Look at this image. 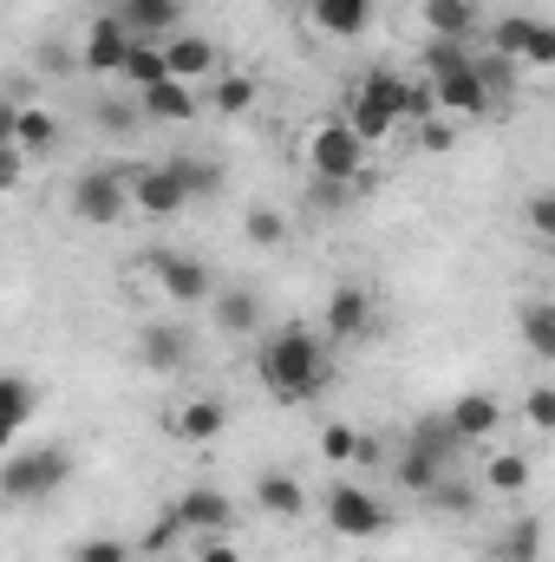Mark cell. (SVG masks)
I'll return each instance as SVG.
<instances>
[{
    "label": "cell",
    "instance_id": "obj_2",
    "mask_svg": "<svg viewBox=\"0 0 555 562\" xmlns=\"http://www.w3.org/2000/svg\"><path fill=\"white\" fill-rule=\"evenodd\" d=\"M406 86H412L406 72L373 66V72L360 79V92L347 99V112H340V119H347V132H353L360 144H386L399 125H406Z\"/></svg>",
    "mask_w": 555,
    "mask_h": 562
},
{
    "label": "cell",
    "instance_id": "obj_39",
    "mask_svg": "<svg viewBox=\"0 0 555 562\" xmlns=\"http://www.w3.org/2000/svg\"><path fill=\"white\" fill-rule=\"evenodd\" d=\"M418 144H424L431 157H444V150L457 144V125H451L444 112H431V119H418Z\"/></svg>",
    "mask_w": 555,
    "mask_h": 562
},
{
    "label": "cell",
    "instance_id": "obj_36",
    "mask_svg": "<svg viewBox=\"0 0 555 562\" xmlns=\"http://www.w3.org/2000/svg\"><path fill=\"white\" fill-rule=\"evenodd\" d=\"M320 458L327 464H353L360 458V425H327L320 431Z\"/></svg>",
    "mask_w": 555,
    "mask_h": 562
},
{
    "label": "cell",
    "instance_id": "obj_17",
    "mask_svg": "<svg viewBox=\"0 0 555 562\" xmlns=\"http://www.w3.org/2000/svg\"><path fill=\"white\" fill-rule=\"evenodd\" d=\"M125 53H132V33L105 13V20H92V33H86V46H79V66H86V72H118Z\"/></svg>",
    "mask_w": 555,
    "mask_h": 562
},
{
    "label": "cell",
    "instance_id": "obj_26",
    "mask_svg": "<svg viewBox=\"0 0 555 562\" xmlns=\"http://www.w3.org/2000/svg\"><path fill=\"white\" fill-rule=\"evenodd\" d=\"M118 79H132V92H150V86H163V79H170V72H163V46H150V40H132V53H125Z\"/></svg>",
    "mask_w": 555,
    "mask_h": 562
},
{
    "label": "cell",
    "instance_id": "obj_42",
    "mask_svg": "<svg viewBox=\"0 0 555 562\" xmlns=\"http://www.w3.org/2000/svg\"><path fill=\"white\" fill-rule=\"evenodd\" d=\"M196 562H242V543H229V537H203V543H196Z\"/></svg>",
    "mask_w": 555,
    "mask_h": 562
},
{
    "label": "cell",
    "instance_id": "obj_20",
    "mask_svg": "<svg viewBox=\"0 0 555 562\" xmlns=\"http://www.w3.org/2000/svg\"><path fill=\"white\" fill-rule=\"evenodd\" d=\"M53 144H59V119H53L46 105H20V112H13V150H20V157H46Z\"/></svg>",
    "mask_w": 555,
    "mask_h": 562
},
{
    "label": "cell",
    "instance_id": "obj_11",
    "mask_svg": "<svg viewBox=\"0 0 555 562\" xmlns=\"http://www.w3.org/2000/svg\"><path fill=\"white\" fill-rule=\"evenodd\" d=\"M320 334H333V340H366L373 334V294H366V281H333Z\"/></svg>",
    "mask_w": 555,
    "mask_h": 562
},
{
    "label": "cell",
    "instance_id": "obj_10",
    "mask_svg": "<svg viewBox=\"0 0 555 562\" xmlns=\"http://www.w3.org/2000/svg\"><path fill=\"white\" fill-rule=\"evenodd\" d=\"M170 517L183 524V537L196 543V537H229V524H236V504L216 491V484H190L177 504H170Z\"/></svg>",
    "mask_w": 555,
    "mask_h": 562
},
{
    "label": "cell",
    "instance_id": "obj_12",
    "mask_svg": "<svg viewBox=\"0 0 555 562\" xmlns=\"http://www.w3.org/2000/svg\"><path fill=\"white\" fill-rule=\"evenodd\" d=\"M444 425H451L457 445H484V438L503 431V400H497V393H457V400L444 406Z\"/></svg>",
    "mask_w": 555,
    "mask_h": 562
},
{
    "label": "cell",
    "instance_id": "obj_7",
    "mask_svg": "<svg viewBox=\"0 0 555 562\" xmlns=\"http://www.w3.org/2000/svg\"><path fill=\"white\" fill-rule=\"evenodd\" d=\"M320 510H327V524L347 537V543H366V537H380L386 530V504L373 497V491H360V484H327V497H320Z\"/></svg>",
    "mask_w": 555,
    "mask_h": 562
},
{
    "label": "cell",
    "instance_id": "obj_14",
    "mask_svg": "<svg viewBox=\"0 0 555 562\" xmlns=\"http://www.w3.org/2000/svg\"><path fill=\"white\" fill-rule=\"evenodd\" d=\"M163 72L183 79V86H196V79H216V72H223V53H216L203 33H170V40H163Z\"/></svg>",
    "mask_w": 555,
    "mask_h": 562
},
{
    "label": "cell",
    "instance_id": "obj_37",
    "mask_svg": "<svg viewBox=\"0 0 555 562\" xmlns=\"http://www.w3.org/2000/svg\"><path fill=\"white\" fill-rule=\"evenodd\" d=\"M177 543H183V524H177V517L163 510V517H157V524H150V530L138 537V557H170Z\"/></svg>",
    "mask_w": 555,
    "mask_h": 562
},
{
    "label": "cell",
    "instance_id": "obj_25",
    "mask_svg": "<svg viewBox=\"0 0 555 562\" xmlns=\"http://www.w3.org/2000/svg\"><path fill=\"white\" fill-rule=\"evenodd\" d=\"M33 413H39V386L26 380V373H0V425H33Z\"/></svg>",
    "mask_w": 555,
    "mask_h": 562
},
{
    "label": "cell",
    "instance_id": "obj_41",
    "mask_svg": "<svg viewBox=\"0 0 555 562\" xmlns=\"http://www.w3.org/2000/svg\"><path fill=\"white\" fill-rule=\"evenodd\" d=\"M530 236H536V243H555V196L550 190L530 196Z\"/></svg>",
    "mask_w": 555,
    "mask_h": 562
},
{
    "label": "cell",
    "instance_id": "obj_27",
    "mask_svg": "<svg viewBox=\"0 0 555 562\" xmlns=\"http://www.w3.org/2000/svg\"><path fill=\"white\" fill-rule=\"evenodd\" d=\"M209 105H216L223 119H242V112H256V79H249V72H216V86H209Z\"/></svg>",
    "mask_w": 555,
    "mask_h": 562
},
{
    "label": "cell",
    "instance_id": "obj_34",
    "mask_svg": "<svg viewBox=\"0 0 555 562\" xmlns=\"http://www.w3.org/2000/svg\"><path fill=\"white\" fill-rule=\"evenodd\" d=\"M530 20H536V13H503V20L490 26V53L517 59V53H523V40H530Z\"/></svg>",
    "mask_w": 555,
    "mask_h": 562
},
{
    "label": "cell",
    "instance_id": "obj_6",
    "mask_svg": "<svg viewBox=\"0 0 555 562\" xmlns=\"http://www.w3.org/2000/svg\"><path fill=\"white\" fill-rule=\"evenodd\" d=\"M72 216L86 229H112L132 216V196H125V177L118 170H79L72 177Z\"/></svg>",
    "mask_w": 555,
    "mask_h": 562
},
{
    "label": "cell",
    "instance_id": "obj_44",
    "mask_svg": "<svg viewBox=\"0 0 555 562\" xmlns=\"http://www.w3.org/2000/svg\"><path fill=\"white\" fill-rule=\"evenodd\" d=\"M99 119H105V132H132L138 125V105H105Z\"/></svg>",
    "mask_w": 555,
    "mask_h": 562
},
{
    "label": "cell",
    "instance_id": "obj_46",
    "mask_svg": "<svg viewBox=\"0 0 555 562\" xmlns=\"http://www.w3.org/2000/svg\"><path fill=\"white\" fill-rule=\"evenodd\" d=\"M13 112H20V105H13V99L0 92V144H13Z\"/></svg>",
    "mask_w": 555,
    "mask_h": 562
},
{
    "label": "cell",
    "instance_id": "obj_23",
    "mask_svg": "<svg viewBox=\"0 0 555 562\" xmlns=\"http://www.w3.org/2000/svg\"><path fill=\"white\" fill-rule=\"evenodd\" d=\"M223 425H229V406L223 400H190L177 413V438L183 445H209V438H223Z\"/></svg>",
    "mask_w": 555,
    "mask_h": 562
},
{
    "label": "cell",
    "instance_id": "obj_5",
    "mask_svg": "<svg viewBox=\"0 0 555 562\" xmlns=\"http://www.w3.org/2000/svg\"><path fill=\"white\" fill-rule=\"evenodd\" d=\"M307 170L327 177V183H353L366 170V144L347 132V119H320L307 132Z\"/></svg>",
    "mask_w": 555,
    "mask_h": 562
},
{
    "label": "cell",
    "instance_id": "obj_31",
    "mask_svg": "<svg viewBox=\"0 0 555 562\" xmlns=\"http://www.w3.org/2000/svg\"><path fill=\"white\" fill-rule=\"evenodd\" d=\"M242 236H249L256 249H281V243H287V216H281L275 203H256V210L242 216Z\"/></svg>",
    "mask_w": 555,
    "mask_h": 562
},
{
    "label": "cell",
    "instance_id": "obj_15",
    "mask_svg": "<svg viewBox=\"0 0 555 562\" xmlns=\"http://www.w3.org/2000/svg\"><path fill=\"white\" fill-rule=\"evenodd\" d=\"M112 20L132 33V40H157V33H177L183 20V0H118Z\"/></svg>",
    "mask_w": 555,
    "mask_h": 562
},
{
    "label": "cell",
    "instance_id": "obj_43",
    "mask_svg": "<svg viewBox=\"0 0 555 562\" xmlns=\"http://www.w3.org/2000/svg\"><path fill=\"white\" fill-rule=\"evenodd\" d=\"M20 177H26V157H20L13 144H0V190H13Z\"/></svg>",
    "mask_w": 555,
    "mask_h": 562
},
{
    "label": "cell",
    "instance_id": "obj_30",
    "mask_svg": "<svg viewBox=\"0 0 555 562\" xmlns=\"http://www.w3.org/2000/svg\"><path fill=\"white\" fill-rule=\"evenodd\" d=\"M471 72H477V86H484V99H490V105H497V99H510V86H517V59H503V53L471 59Z\"/></svg>",
    "mask_w": 555,
    "mask_h": 562
},
{
    "label": "cell",
    "instance_id": "obj_18",
    "mask_svg": "<svg viewBox=\"0 0 555 562\" xmlns=\"http://www.w3.org/2000/svg\"><path fill=\"white\" fill-rule=\"evenodd\" d=\"M307 20L327 40H360L373 26V0H307Z\"/></svg>",
    "mask_w": 555,
    "mask_h": 562
},
{
    "label": "cell",
    "instance_id": "obj_21",
    "mask_svg": "<svg viewBox=\"0 0 555 562\" xmlns=\"http://www.w3.org/2000/svg\"><path fill=\"white\" fill-rule=\"evenodd\" d=\"M424 26H431V40H471L477 33V0H424Z\"/></svg>",
    "mask_w": 555,
    "mask_h": 562
},
{
    "label": "cell",
    "instance_id": "obj_1",
    "mask_svg": "<svg viewBox=\"0 0 555 562\" xmlns=\"http://www.w3.org/2000/svg\"><path fill=\"white\" fill-rule=\"evenodd\" d=\"M256 373H262V386H269L275 406H314V400L327 393V380H333V367H327V340L307 334V327H281V334L262 340Z\"/></svg>",
    "mask_w": 555,
    "mask_h": 562
},
{
    "label": "cell",
    "instance_id": "obj_19",
    "mask_svg": "<svg viewBox=\"0 0 555 562\" xmlns=\"http://www.w3.org/2000/svg\"><path fill=\"white\" fill-rule=\"evenodd\" d=\"M216 327L223 334H256L262 327V294L256 288H216Z\"/></svg>",
    "mask_w": 555,
    "mask_h": 562
},
{
    "label": "cell",
    "instance_id": "obj_8",
    "mask_svg": "<svg viewBox=\"0 0 555 562\" xmlns=\"http://www.w3.org/2000/svg\"><path fill=\"white\" fill-rule=\"evenodd\" d=\"M118 177H125V196H132V210H138V216L170 223V216H183V210H190V196H183V183L170 177V164H132V170H118Z\"/></svg>",
    "mask_w": 555,
    "mask_h": 562
},
{
    "label": "cell",
    "instance_id": "obj_16",
    "mask_svg": "<svg viewBox=\"0 0 555 562\" xmlns=\"http://www.w3.org/2000/svg\"><path fill=\"white\" fill-rule=\"evenodd\" d=\"M138 119H150V125H190V119H196V86L163 79V86L138 92Z\"/></svg>",
    "mask_w": 555,
    "mask_h": 562
},
{
    "label": "cell",
    "instance_id": "obj_3",
    "mask_svg": "<svg viewBox=\"0 0 555 562\" xmlns=\"http://www.w3.org/2000/svg\"><path fill=\"white\" fill-rule=\"evenodd\" d=\"M424 72H431V105L444 112V119H484L490 112V99H484V86H477V72H471V53L457 46V40H431V53H424Z\"/></svg>",
    "mask_w": 555,
    "mask_h": 562
},
{
    "label": "cell",
    "instance_id": "obj_28",
    "mask_svg": "<svg viewBox=\"0 0 555 562\" xmlns=\"http://www.w3.org/2000/svg\"><path fill=\"white\" fill-rule=\"evenodd\" d=\"M170 177L183 183V196H216L223 190V164L216 157H170Z\"/></svg>",
    "mask_w": 555,
    "mask_h": 562
},
{
    "label": "cell",
    "instance_id": "obj_4",
    "mask_svg": "<svg viewBox=\"0 0 555 562\" xmlns=\"http://www.w3.org/2000/svg\"><path fill=\"white\" fill-rule=\"evenodd\" d=\"M66 477H72V451L66 445H33V451H20V458L0 464V491L13 504H39V497L66 491Z\"/></svg>",
    "mask_w": 555,
    "mask_h": 562
},
{
    "label": "cell",
    "instance_id": "obj_35",
    "mask_svg": "<svg viewBox=\"0 0 555 562\" xmlns=\"http://www.w3.org/2000/svg\"><path fill=\"white\" fill-rule=\"evenodd\" d=\"M517 66H530V72H543V66H555V26H550V20H530V40H523Z\"/></svg>",
    "mask_w": 555,
    "mask_h": 562
},
{
    "label": "cell",
    "instance_id": "obj_45",
    "mask_svg": "<svg viewBox=\"0 0 555 562\" xmlns=\"http://www.w3.org/2000/svg\"><path fill=\"white\" fill-rule=\"evenodd\" d=\"M39 66H46V72H53V79H59V72H66V66H72V53H66V46H46V53H39Z\"/></svg>",
    "mask_w": 555,
    "mask_h": 562
},
{
    "label": "cell",
    "instance_id": "obj_47",
    "mask_svg": "<svg viewBox=\"0 0 555 562\" xmlns=\"http://www.w3.org/2000/svg\"><path fill=\"white\" fill-rule=\"evenodd\" d=\"M7 438H13V425H0V458H7Z\"/></svg>",
    "mask_w": 555,
    "mask_h": 562
},
{
    "label": "cell",
    "instance_id": "obj_29",
    "mask_svg": "<svg viewBox=\"0 0 555 562\" xmlns=\"http://www.w3.org/2000/svg\"><path fill=\"white\" fill-rule=\"evenodd\" d=\"M523 347H530L536 360H555V307L550 301H530V307H523Z\"/></svg>",
    "mask_w": 555,
    "mask_h": 562
},
{
    "label": "cell",
    "instance_id": "obj_32",
    "mask_svg": "<svg viewBox=\"0 0 555 562\" xmlns=\"http://www.w3.org/2000/svg\"><path fill=\"white\" fill-rule=\"evenodd\" d=\"M424 504H431V510H444V517H471V510H477V491H471V484H457V477L444 471V477L424 491Z\"/></svg>",
    "mask_w": 555,
    "mask_h": 562
},
{
    "label": "cell",
    "instance_id": "obj_9",
    "mask_svg": "<svg viewBox=\"0 0 555 562\" xmlns=\"http://www.w3.org/2000/svg\"><path fill=\"white\" fill-rule=\"evenodd\" d=\"M144 269L157 276V288H163L177 307H196V301H209V294H216V276H209V262H203V256L157 249V256H144Z\"/></svg>",
    "mask_w": 555,
    "mask_h": 562
},
{
    "label": "cell",
    "instance_id": "obj_13",
    "mask_svg": "<svg viewBox=\"0 0 555 562\" xmlns=\"http://www.w3.org/2000/svg\"><path fill=\"white\" fill-rule=\"evenodd\" d=\"M190 353H196L190 327H177V321H144L138 327V367H150V373H177V367H190Z\"/></svg>",
    "mask_w": 555,
    "mask_h": 562
},
{
    "label": "cell",
    "instance_id": "obj_40",
    "mask_svg": "<svg viewBox=\"0 0 555 562\" xmlns=\"http://www.w3.org/2000/svg\"><path fill=\"white\" fill-rule=\"evenodd\" d=\"M523 419L536 425V431H555V386H530V400H523Z\"/></svg>",
    "mask_w": 555,
    "mask_h": 562
},
{
    "label": "cell",
    "instance_id": "obj_38",
    "mask_svg": "<svg viewBox=\"0 0 555 562\" xmlns=\"http://www.w3.org/2000/svg\"><path fill=\"white\" fill-rule=\"evenodd\" d=\"M72 562H132V543H118V537H86V543H72Z\"/></svg>",
    "mask_w": 555,
    "mask_h": 562
},
{
    "label": "cell",
    "instance_id": "obj_24",
    "mask_svg": "<svg viewBox=\"0 0 555 562\" xmlns=\"http://www.w3.org/2000/svg\"><path fill=\"white\" fill-rule=\"evenodd\" d=\"M497 562H543V517H517L497 543H490Z\"/></svg>",
    "mask_w": 555,
    "mask_h": 562
},
{
    "label": "cell",
    "instance_id": "obj_33",
    "mask_svg": "<svg viewBox=\"0 0 555 562\" xmlns=\"http://www.w3.org/2000/svg\"><path fill=\"white\" fill-rule=\"evenodd\" d=\"M523 484H530V458L497 451V458H490V471H484V491H523Z\"/></svg>",
    "mask_w": 555,
    "mask_h": 562
},
{
    "label": "cell",
    "instance_id": "obj_22",
    "mask_svg": "<svg viewBox=\"0 0 555 562\" xmlns=\"http://www.w3.org/2000/svg\"><path fill=\"white\" fill-rule=\"evenodd\" d=\"M256 504H262L269 517H301V510H307V491H301L294 471H262V477H256Z\"/></svg>",
    "mask_w": 555,
    "mask_h": 562
}]
</instances>
